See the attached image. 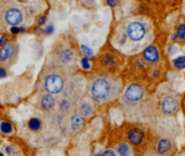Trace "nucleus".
<instances>
[{
	"label": "nucleus",
	"mask_w": 185,
	"mask_h": 156,
	"mask_svg": "<svg viewBox=\"0 0 185 156\" xmlns=\"http://www.w3.org/2000/svg\"><path fill=\"white\" fill-rule=\"evenodd\" d=\"M122 84L117 77L103 76L94 79L91 84V96L98 103H106L114 100L121 91Z\"/></svg>",
	"instance_id": "nucleus-1"
},
{
	"label": "nucleus",
	"mask_w": 185,
	"mask_h": 156,
	"mask_svg": "<svg viewBox=\"0 0 185 156\" xmlns=\"http://www.w3.org/2000/svg\"><path fill=\"white\" fill-rule=\"evenodd\" d=\"M152 25L147 20L144 18H135L127 25L125 37L129 38L132 42L146 45L152 38Z\"/></svg>",
	"instance_id": "nucleus-2"
},
{
	"label": "nucleus",
	"mask_w": 185,
	"mask_h": 156,
	"mask_svg": "<svg viewBox=\"0 0 185 156\" xmlns=\"http://www.w3.org/2000/svg\"><path fill=\"white\" fill-rule=\"evenodd\" d=\"M65 81L63 76L59 74H50L44 79V89L49 94H57L64 89Z\"/></svg>",
	"instance_id": "nucleus-3"
},
{
	"label": "nucleus",
	"mask_w": 185,
	"mask_h": 156,
	"mask_svg": "<svg viewBox=\"0 0 185 156\" xmlns=\"http://www.w3.org/2000/svg\"><path fill=\"white\" fill-rule=\"evenodd\" d=\"M18 53V47L15 42H8L0 49V62L5 65H11L15 62Z\"/></svg>",
	"instance_id": "nucleus-4"
},
{
	"label": "nucleus",
	"mask_w": 185,
	"mask_h": 156,
	"mask_svg": "<svg viewBox=\"0 0 185 156\" xmlns=\"http://www.w3.org/2000/svg\"><path fill=\"white\" fill-rule=\"evenodd\" d=\"M144 96V89L140 85L132 84L130 85L123 94V100L126 103H137Z\"/></svg>",
	"instance_id": "nucleus-5"
},
{
	"label": "nucleus",
	"mask_w": 185,
	"mask_h": 156,
	"mask_svg": "<svg viewBox=\"0 0 185 156\" xmlns=\"http://www.w3.org/2000/svg\"><path fill=\"white\" fill-rule=\"evenodd\" d=\"M179 108V100L173 96H168L162 100L161 110L166 114H173Z\"/></svg>",
	"instance_id": "nucleus-6"
},
{
	"label": "nucleus",
	"mask_w": 185,
	"mask_h": 156,
	"mask_svg": "<svg viewBox=\"0 0 185 156\" xmlns=\"http://www.w3.org/2000/svg\"><path fill=\"white\" fill-rule=\"evenodd\" d=\"M56 57L61 64H69L74 61V51L68 47H61L56 52Z\"/></svg>",
	"instance_id": "nucleus-7"
},
{
	"label": "nucleus",
	"mask_w": 185,
	"mask_h": 156,
	"mask_svg": "<svg viewBox=\"0 0 185 156\" xmlns=\"http://www.w3.org/2000/svg\"><path fill=\"white\" fill-rule=\"evenodd\" d=\"M6 21H7L8 24L10 25H18V24L22 22L23 20V14H22V11L17 8H11L9 9L7 12H6Z\"/></svg>",
	"instance_id": "nucleus-8"
},
{
	"label": "nucleus",
	"mask_w": 185,
	"mask_h": 156,
	"mask_svg": "<svg viewBox=\"0 0 185 156\" xmlns=\"http://www.w3.org/2000/svg\"><path fill=\"white\" fill-rule=\"evenodd\" d=\"M143 57L145 60L151 63H156L159 60V53L155 46H148L146 49H144Z\"/></svg>",
	"instance_id": "nucleus-9"
},
{
	"label": "nucleus",
	"mask_w": 185,
	"mask_h": 156,
	"mask_svg": "<svg viewBox=\"0 0 185 156\" xmlns=\"http://www.w3.org/2000/svg\"><path fill=\"white\" fill-rule=\"evenodd\" d=\"M144 131L140 128H132L128 132V139L132 144L137 145L143 141Z\"/></svg>",
	"instance_id": "nucleus-10"
},
{
	"label": "nucleus",
	"mask_w": 185,
	"mask_h": 156,
	"mask_svg": "<svg viewBox=\"0 0 185 156\" xmlns=\"http://www.w3.org/2000/svg\"><path fill=\"white\" fill-rule=\"evenodd\" d=\"M40 105L41 107L46 111H50L54 107L55 105V99L53 98L52 94H44L40 99Z\"/></svg>",
	"instance_id": "nucleus-11"
},
{
	"label": "nucleus",
	"mask_w": 185,
	"mask_h": 156,
	"mask_svg": "<svg viewBox=\"0 0 185 156\" xmlns=\"http://www.w3.org/2000/svg\"><path fill=\"white\" fill-rule=\"evenodd\" d=\"M170 147H171V142L168 139H162L157 144V152L159 154H164L169 151Z\"/></svg>",
	"instance_id": "nucleus-12"
},
{
	"label": "nucleus",
	"mask_w": 185,
	"mask_h": 156,
	"mask_svg": "<svg viewBox=\"0 0 185 156\" xmlns=\"http://www.w3.org/2000/svg\"><path fill=\"white\" fill-rule=\"evenodd\" d=\"M81 125H82V117L80 116L79 114H75L71 117V129H73L74 131L79 130Z\"/></svg>",
	"instance_id": "nucleus-13"
},
{
	"label": "nucleus",
	"mask_w": 185,
	"mask_h": 156,
	"mask_svg": "<svg viewBox=\"0 0 185 156\" xmlns=\"http://www.w3.org/2000/svg\"><path fill=\"white\" fill-rule=\"evenodd\" d=\"M0 132L5 133V135H10L13 132V126L11 123L6 122V120L0 122Z\"/></svg>",
	"instance_id": "nucleus-14"
},
{
	"label": "nucleus",
	"mask_w": 185,
	"mask_h": 156,
	"mask_svg": "<svg viewBox=\"0 0 185 156\" xmlns=\"http://www.w3.org/2000/svg\"><path fill=\"white\" fill-rule=\"evenodd\" d=\"M117 152L120 156H129L131 154V149L126 143H120L117 145Z\"/></svg>",
	"instance_id": "nucleus-15"
},
{
	"label": "nucleus",
	"mask_w": 185,
	"mask_h": 156,
	"mask_svg": "<svg viewBox=\"0 0 185 156\" xmlns=\"http://www.w3.org/2000/svg\"><path fill=\"white\" fill-rule=\"evenodd\" d=\"M80 111H81L83 116L89 117L91 116L92 113H93V107H92L91 104L88 103V102H83V103L81 104V106H80Z\"/></svg>",
	"instance_id": "nucleus-16"
},
{
	"label": "nucleus",
	"mask_w": 185,
	"mask_h": 156,
	"mask_svg": "<svg viewBox=\"0 0 185 156\" xmlns=\"http://www.w3.org/2000/svg\"><path fill=\"white\" fill-rule=\"evenodd\" d=\"M28 128L32 131H38L41 128V120L38 118H32L28 122Z\"/></svg>",
	"instance_id": "nucleus-17"
},
{
	"label": "nucleus",
	"mask_w": 185,
	"mask_h": 156,
	"mask_svg": "<svg viewBox=\"0 0 185 156\" xmlns=\"http://www.w3.org/2000/svg\"><path fill=\"white\" fill-rule=\"evenodd\" d=\"M71 108V103L68 99H63L61 102H60V110L63 113H67L69 112Z\"/></svg>",
	"instance_id": "nucleus-18"
},
{
	"label": "nucleus",
	"mask_w": 185,
	"mask_h": 156,
	"mask_svg": "<svg viewBox=\"0 0 185 156\" xmlns=\"http://www.w3.org/2000/svg\"><path fill=\"white\" fill-rule=\"evenodd\" d=\"M173 64H174V67H176V68L179 69L185 68V57H176L175 60L173 61Z\"/></svg>",
	"instance_id": "nucleus-19"
},
{
	"label": "nucleus",
	"mask_w": 185,
	"mask_h": 156,
	"mask_svg": "<svg viewBox=\"0 0 185 156\" xmlns=\"http://www.w3.org/2000/svg\"><path fill=\"white\" fill-rule=\"evenodd\" d=\"M178 38L180 40H184L185 39V25L184 24H180L178 27V34H176Z\"/></svg>",
	"instance_id": "nucleus-20"
},
{
	"label": "nucleus",
	"mask_w": 185,
	"mask_h": 156,
	"mask_svg": "<svg viewBox=\"0 0 185 156\" xmlns=\"http://www.w3.org/2000/svg\"><path fill=\"white\" fill-rule=\"evenodd\" d=\"M81 66L83 67L85 69H89L90 68V62L89 60H88V57H82L81 59Z\"/></svg>",
	"instance_id": "nucleus-21"
},
{
	"label": "nucleus",
	"mask_w": 185,
	"mask_h": 156,
	"mask_svg": "<svg viewBox=\"0 0 185 156\" xmlns=\"http://www.w3.org/2000/svg\"><path fill=\"white\" fill-rule=\"evenodd\" d=\"M81 49H82V51H83V53H85L87 57H92V55H93V51H92L91 49L88 48V47H86L85 45H82Z\"/></svg>",
	"instance_id": "nucleus-22"
},
{
	"label": "nucleus",
	"mask_w": 185,
	"mask_h": 156,
	"mask_svg": "<svg viewBox=\"0 0 185 156\" xmlns=\"http://www.w3.org/2000/svg\"><path fill=\"white\" fill-rule=\"evenodd\" d=\"M9 41V37L7 35H2V36L0 37V46H6Z\"/></svg>",
	"instance_id": "nucleus-23"
},
{
	"label": "nucleus",
	"mask_w": 185,
	"mask_h": 156,
	"mask_svg": "<svg viewBox=\"0 0 185 156\" xmlns=\"http://www.w3.org/2000/svg\"><path fill=\"white\" fill-rule=\"evenodd\" d=\"M104 61H105V62H104L105 64H113V63H114V57H113L112 55H106Z\"/></svg>",
	"instance_id": "nucleus-24"
},
{
	"label": "nucleus",
	"mask_w": 185,
	"mask_h": 156,
	"mask_svg": "<svg viewBox=\"0 0 185 156\" xmlns=\"http://www.w3.org/2000/svg\"><path fill=\"white\" fill-rule=\"evenodd\" d=\"M22 30H24V28H20V27H17V26H12L11 27V33L14 35L18 34V33L22 32Z\"/></svg>",
	"instance_id": "nucleus-25"
},
{
	"label": "nucleus",
	"mask_w": 185,
	"mask_h": 156,
	"mask_svg": "<svg viewBox=\"0 0 185 156\" xmlns=\"http://www.w3.org/2000/svg\"><path fill=\"white\" fill-rule=\"evenodd\" d=\"M102 156H116V154H115V152L112 151V150H107V151H105L102 154Z\"/></svg>",
	"instance_id": "nucleus-26"
},
{
	"label": "nucleus",
	"mask_w": 185,
	"mask_h": 156,
	"mask_svg": "<svg viewBox=\"0 0 185 156\" xmlns=\"http://www.w3.org/2000/svg\"><path fill=\"white\" fill-rule=\"evenodd\" d=\"M46 22H47V18H46V16H41V18L38 20V22H37V23H38L39 26H42L44 24H46Z\"/></svg>",
	"instance_id": "nucleus-27"
},
{
	"label": "nucleus",
	"mask_w": 185,
	"mask_h": 156,
	"mask_svg": "<svg viewBox=\"0 0 185 156\" xmlns=\"http://www.w3.org/2000/svg\"><path fill=\"white\" fill-rule=\"evenodd\" d=\"M53 32H54V27H53V25H49L48 27L44 29V33H46V34H48V35L52 34Z\"/></svg>",
	"instance_id": "nucleus-28"
},
{
	"label": "nucleus",
	"mask_w": 185,
	"mask_h": 156,
	"mask_svg": "<svg viewBox=\"0 0 185 156\" xmlns=\"http://www.w3.org/2000/svg\"><path fill=\"white\" fill-rule=\"evenodd\" d=\"M7 76V72L5 71V68L0 67V78H5Z\"/></svg>",
	"instance_id": "nucleus-29"
},
{
	"label": "nucleus",
	"mask_w": 185,
	"mask_h": 156,
	"mask_svg": "<svg viewBox=\"0 0 185 156\" xmlns=\"http://www.w3.org/2000/svg\"><path fill=\"white\" fill-rule=\"evenodd\" d=\"M117 3H118V1H107V5L110 6V7H114V6H116Z\"/></svg>",
	"instance_id": "nucleus-30"
},
{
	"label": "nucleus",
	"mask_w": 185,
	"mask_h": 156,
	"mask_svg": "<svg viewBox=\"0 0 185 156\" xmlns=\"http://www.w3.org/2000/svg\"><path fill=\"white\" fill-rule=\"evenodd\" d=\"M95 156H102V155H101V154H96Z\"/></svg>",
	"instance_id": "nucleus-31"
},
{
	"label": "nucleus",
	"mask_w": 185,
	"mask_h": 156,
	"mask_svg": "<svg viewBox=\"0 0 185 156\" xmlns=\"http://www.w3.org/2000/svg\"><path fill=\"white\" fill-rule=\"evenodd\" d=\"M0 156H5V155H3V154H2V153H0Z\"/></svg>",
	"instance_id": "nucleus-32"
}]
</instances>
